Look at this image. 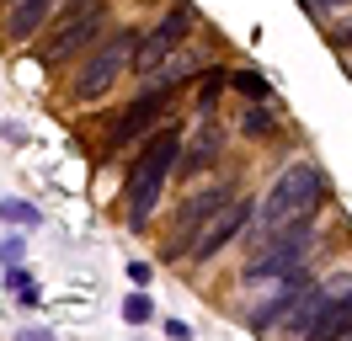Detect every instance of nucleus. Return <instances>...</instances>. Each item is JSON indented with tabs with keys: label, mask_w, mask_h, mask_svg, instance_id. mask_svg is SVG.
I'll return each mask as SVG.
<instances>
[{
	"label": "nucleus",
	"mask_w": 352,
	"mask_h": 341,
	"mask_svg": "<svg viewBox=\"0 0 352 341\" xmlns=\"http://www.w3.org/2000/svg\"><path fill=\"white\" fill-rule=\"evenodd\" d=\"M320 197H326V176H320V166H315V160H294V166L278 170L272 192L262 197V208H256V230L272 234V240L288 234V230H299V224L315 219Z\"/></svg>",
	"instance_id": "f257e3e1"
},
{
	"label": "nucleus",
	"mask_w": 352,
	"mask_h": 341,
	"mask_svg": "<svg viewBox=\"0 0 352 341\" xmlns=\"http://www.w3.org/2000/svg\"><path fill=\"white\" fill-rule=\"evenodd\" d=\"M182 166V128L166 123L160 133H155L150 144L139 149V160H133V176H129V224L133 230H144L150 224L155 203H160V192H166V176Z\"/></svg>",
	"instance_id": "f03ea898"
},
{
	"label": "nucleus",
	"mask_w": 352,
	"mask_h": 341,
	"mask_svg": "<svg viewBox=\"0 0 352 341\" xmlns=\"http://www.w3.org/2000/svg\"><path fill=\"white\" fill-rule=\"evenodd\" d=\"M133 43H139L133 32H118V38H107L102 48H96V54H91L86 69L75 75V96H80V102H96V96H107L112 85H118V75H123L129 54H139Z\"/></svg>",
	"instance_id": "7ed1b4c3"
},
{
	"label": "nucleus",
	"mask_w": 352,
	"mask_h": 341,
	"mask_svg": "<svg viewBox=\"0 0 352 341\" xmlns=\"http://www.w3.org/2000/svg\"><path fill=\"white\" fill-rule=\"evenodd\" d=\"M230 208V182H214V187L192 192L187 203H182V219H176V240L166 245V256H176L182 245H198V230H208L219 213Z\"/></svg>",
	"instance_id": "20e7f679"
},
{
	"label": "nucleus",
	"mask_w": 352,
	"mask_h": 341,
	"mask_svg": "<svg viewBox=\"0 0 352 341\" xmlns=\"http://www.w3.org/2000/svg\"><path fill=\"white\" fill-rule=\"evenodd\" d=\"M96 27H102V6L96 0H75L65 11V21L48 32V43H43V59L54 64V59H69L75 48H86L91 38H96Z\"/></svg>",
	"instance_id": "39448f33"
},
{
	"label": "nucleus",
	"mask_w": 352,
	"mask_h": 341,
	"mask_svg": "<svg viewBox=\"0 0 352 341\" xmlns=\"http://www.w3.org/2000/svg\"><path fill=\"white\" fill-rule=\"evenodd\" d=\"M305 251H309V224H299V230L278 234V240H272V251H256V261H245V283L294 272V267L305 261Z\"/></svg>",
	"instance_id": "423d86ee"
},
{
	"label": "nucleus",
	"mask_w": 352,
	"mask_h": 341,
	"mask_svg": "<svg viewBox=\"0 0 352 341\" xmlns=\"http://www.w3.org/2000/svg\"><path fill=\"white\" fill-rule=\"evenodd\" d=\"M187 21H192V11L187 6H176V11H166L160 16V27H155L150 38L139 43V54H133V69H160V59H171L176 48H182V38H187Z\"/></svg>",
	"instance_id": "0eeeda50"
},
{
	"label": "nucleus",
	"mask_w": 352,
	"mask_h": 341,
	"mask_svg": "<svg viewBox=\"0 0 352 341\" xmlns=\"http://www.w3.org/2000/svg\"><path fill=\"white\" fill-rule=\"evenodd\" d=\"M251 213H256L251 203H230V208H224L219 219H214V224L198 234V245H192V261H214V256H219V245H230V240H235V234L251 224Z\"/></svg>",
	"instance_id": "6e6552de"
},
{
	"label": "nucleus",
	"mask_w": 352,
	"mask_h": 341,
	"mask_svg": "<svg viewBox=\"0 0 352 341\" xmlns=\"http://www.w3.org/2000/svg\"><path fill=\"white\" fill-rule=\"evenodd\" d=\"M342 288H347V277H336V283H326V288H309V294L294 304V315H288V331H305V336H309V331L320 325V315H326L331 304H336L331 294H342Z\"/></svg>",
	"instance_id": "1a4fd4ad"
},
{
	"label": "nucleus",
	"mask_w": 352,
	"mask_h": 341,
	"mask_svg": "<svg viewBox=\"0 0 352 341\" xmlns=\"http://www.w3.org/2000/svg\"><path fill=\"white\" fill-rule=\"evenodd\" d=\"M305 341H352V298H336Z\"/></svg>",
	"instance_id": "9d476101"
},
{
	"label": "nucleus",
	"mask_w": 352,
	"mask_h": 341,
	"mask_svg": "<svg viewBox=\"0 0 352 341\" xmlns=\"http://www.w3.org/2000/svg\"><path fill=\"white\" fill-rule=\"evenodd\" d=\"M48 11H54V0H16V6H11V21H6L11 38H32V32L43 27Z\"/></svg>",
	"instance_id": "9b49d317"
},
{
	"label": "nucleus",
	"mask_w": 352,
	"mask_h": 341,
	"mask_svg": "<svg viewBox=\"0 0 352 341\" xmlns=\"http://www.w3.org/2000/svg\"><path fill=\"white\" fill-rule=\"evenodd\" d=\"M214 155H219V128H203L198 139H192V149H182V170H176V176H192V170H203Z\"/></svg>",
	"instance_id": "f8f14e48"
},
{
	"label": "nucleus",
	"mask_w": 352,
	"mask_h": 341,
	"mask_svg": "<svg viewBox=\"0 0 352 341\" xmlns=\"http://www.w3.org/2000/svg\"><path fill=\"white\" fill-rule=\"evenodd\" d=\"M294 304H299V294H294V288H283V294L272 298V304H262V309L251 315V331H262V325H272V320L283 315V309H294Z\"/></svg>",
	"instance_id": "ddd939ff"
},
{
	"label": "nucleus",
	"mask_w": 352,
	"mask_h": 341,
	"mask_svg": "<svg viewBox=\"0 0 352 341\" xmlns=\"http://www.w3.org/2000/svg\"><path fill=\"white\" fill-rule=\"evenodd\" d=\"M230 85H235L241 96H251V102H262L267 91H272V85H267V75H256V69H235V75H230Z\"/></svg>",
	"instance_id": "4468645a"
},
{
	"label": "nucleus",
	"mask_w": 352,
	"mask_h": 341,
	"mask_svg": "<svg viewBox=\"0 0 352 341\" xmlns=\"http://www.w3.org/2000/svg\"><path fill=\"white\" fill-rule=\"evenodd\" d=\"M241 128L251 133V139H267V133H278V123H272V112H262V107H251Z\"/></svg>",
	"instance_id": "2eb2a0df"
},
{
	"label": "nucleus",
	"mask_w": 352,
	"mask_h": 341,
	"mask_svg": "<svg viewBox=\"0 0 352 341\" xmlns=\"http://www.w3.org/2000/svg\"><path fill=\"white\" fill-rule=\"evenodd\" d=\"M0 219H11V224H38V213L27 208V203H16V197H11V203H0Z\"/></svg>",
	"instance_id": "dca6fc26"
},
{
	"label": "nucleus",
	"mask_w": 352,
	"mask_h": 341,
	"mask_svg": "<svg viewBox=\"0 0 352 341\" xmlns=\"http://www.w3.org/2000/svg\"><path fill=\"white\" fill-rule=\"evenodd\" d=\"M198 85H203V91H198V102L208 107V102H214V96H219V91H224V75H219V69H208V75H203Z\"/></svg>",
	"instance_id": "f3484780"
},
{
	"label": "nucleus",
	"mask_w": 352,
	"mask_h": 341,
	"mask_svg": "<svg viewBox=\"0 0 352 341\" xmlns=\"http://www.w3.org/2000/svg\"><path fill=\"white\" fill-rule=\"evenodd\" d=\"M123 315H129L133 325H144V320H150L155 309H150V298H129V304H123Z\"/></svg>",
	"instance_id": "a211bd4d"
},
{
	"label": "nucleus",
	"mask_w": 352,
	"mask_h": 341,
	"mask_svg": "<svg viewBox=\"0 0 352 341\" xmlns=\"http://www.w3.org/2000/svg\"><path fill=\"white\" fill-rule=\"evenodd\" d=\"M16 341H54V336H48V331H22Z\"/></svg>",
	"instance_id": "6ab92c4d"
},
{
	"label": "nucleus",
	"mask_w": 352,
	"mask_h": 341,
	"mask_svg": "<svg viewBox=\"0 0 352 341\" xmlns=\"http://www.w3.org/2000/svg\"><path fill=\"white\" fill-rule=\"evenodd\" d=\"M320 6H326V11H336V6H347V0H320Z\"/></svg>",
	"instance_id": "aec40b11"
}]
</instances>
